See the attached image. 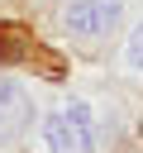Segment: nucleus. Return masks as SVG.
<instances>
[{
  "label": "nucleus",
  "mask_w": 143,
  "mask_h": 153,
  "mask_svg": "<svg viewBox=\"0 0 143 153\" xmlns=\"http://www.w3.org/2000/svg\"><path fill=\"white\" fill-rule=\"evenodd\" d=\"M105 120L110 115L95 96H67L38 124L43 153H105V143L114 139V124H105Z\"/></svg>",
  "instance_id": "f257e3e1"
},
{
  "label": "nucleus",
  "mask_w": 143,
  "mask_h": 153,
  "mask_svg": "<svg viewBox=\"0 0 143 153\" xmlns=\"http://www.w3.org/2000/svg\"><path fill=\"white\" fill-rule=\"evenodd\" d=\"M129 19V0H62L52 10V29L67 48L95 57L105 53Z\"/></svg>",
  "instance_id": "f03ea898"
},
{
  "label": "nucleus",
  "mask_w": 143,
  "mask_h": 153,
  "mask_svg": "<svg viewBox=\"0 0 143 153\" xmlns=\"http://www.w3.org/2000/svg\"><path fill=\"white\" fill-rule=\"evenodd\" d=\"M29 129H33V91L19 76L0 72V148H14Z\"/></svg>",
  "instance_id": "7ed1b4c3"
},
{
  "label": "nucleus",
  "mask_w": 143,
  "mask_h": 153,
  "mask_svg": "<svg viewBox=\"0 0 143 153\" xmlns=\"http://www.w3.org/2000/svg\"><path fill=\"white\" fill-rule=\"evenodd\" d=\"M114 67H119V76H129V81H143V19L129 29V38L119 43V57H114Z\"/></svg>",
  "instance_id": "20e7f679"
}]
</instances>
